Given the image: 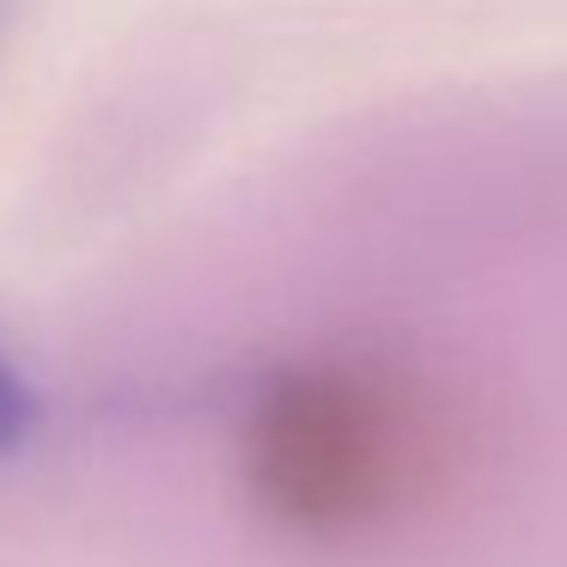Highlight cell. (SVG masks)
I'll return each mask as SVG.
<instances>
[{"instance_id":"1","label":"cell","mask_w":567,"mask_h":567,"mask_svg":"<svg viewBox=\"0 0 567 567\" xmlns=\"http://www.w3.org/2000/svg\"><path fill=\"white\" fill-rule=\"evenodd\" d=\"M25 427H31V391L13 372V360L0 354V452H13L25 440Z\"/></svg>"}]
</instances>
